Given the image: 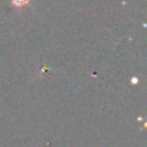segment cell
Returning <instances> with one entry per match:
<instances>
[{
	"label": "cell",
	"instance_id": "obj_1",
	"mask_svg": "<svg viewBox=\"0 0 147 147\" xmlns=\"http://www.w3.org/2000/svg\"><path fill=\"white\" fill-rule=\"evenodd\" d=\"M10 3L16 8H22V7H26L30 3V0H10Z\"/></svg>",
	"mask_w": 147,
	"mask_h": 147
}]
</instances>
